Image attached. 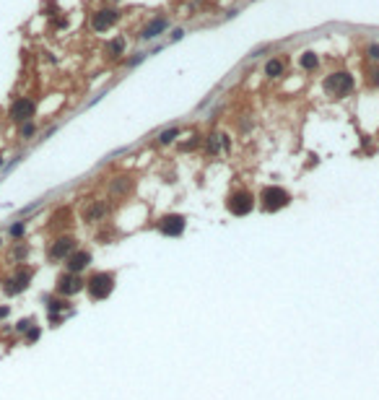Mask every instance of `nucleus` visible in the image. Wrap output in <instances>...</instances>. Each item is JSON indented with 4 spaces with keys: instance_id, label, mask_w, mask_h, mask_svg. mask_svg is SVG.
Returning a JSON list of instances; mask_svg holds the SVG:
<instances>
[{
    "instance_id": "nucleus-35",
    "label": "nucleus",
    "mask_w": 379,
    "mask_h": 400,
    "mask_svg": "<svg viewBox=\"0 0 379 400\" xmlns=\"http://www.w3.org/2000/svg\"><path fill=\"white\" fill-rule=\"evenodd\" d=\"M0 250H3V234H0Z\"/></svg>"
},
{
    "instance_id": "nucleus-29",
    "label": "nucleus",
    "mask_w": 379,
    "mask_h": 400,
    "mask_svg": "<svg viewBox=\"0 0 379 400\" xmlns=\"http://www.w3.org/2000/svg\"><path fill=\"white\" fill-rule=\"evenodd\" d=\"M47 317H50L52 328H57V325H63V322H65V314H47Z\"/></svg>"
},
{
    "instance_id": "nucleus-5",
    "label": "nucleus",
    "mask_w": 379,
    "mask_h": 400,
    "mask_svg": "<svg viewBox=\"0 0 379 400\" xmlns=\"http://www.w3.org/2000/svg\"><path fill=\"white\" fill-rule=\"evenodd\" d=\"M75 250H78V239H75L73 234H57L47 247V258L52 262H65Z\"/></svg>"
},
{
    "instance_id": "nucleus-16",
    "label": "nucleus",
    "mask_w": 379,
    "mask_h": 400,
    "mask_svg": "<svg viewBox=\"0 0 379 400\" xmlns=\"http://www.w3.org/2000/svg\"><path fill=\"white\" fill-rule=\"evenodd\" d=\"M0 289H3V294H5V296H11V299H13V296H18V294H24L21 283H18L13 276H5L3 281H0Z\"/></svg>"
},
{
    "instance_id": "nucleus-12",
    "label": "nucleus",
    "mask_w": 379,
    "mask_h": 400,
    "mask_svg": "<svg viewBox=\"0 0 379 400\" xmlns=\"http://www.w3.org/2000/svg\"><path fill=\"white\" fill-rule=\"evenodd\" d=\"M42 301H44V307H47V314H68L70 307H73L70 299L57 296V294H44Z\"/></svg>"
},
{
    "instance_id": "nucleus-30",
    "label": "nucleus",
    "mask_w": 379,
    "mask_h": 400,
    "mask_svg": "<svg viewBox=\"0 0 379 400\" xmlns=\"http://www.w3.org/2000/svg\"><path fill=\"white\" fill-rule=\"evenodd\" d=\"M143 57H146V52H138V55H133L130 60H125V65H127V68H133V65H138Z\"/></svg>"
},
{
    "instance_id": "nucleus-15",
    "label": "nucleus",
    "mask_w": 379,
    "mask_h": 400,
    "mask_svg": "<svg viewBox=\"0 0 379 400\" xmlns=\"http://www.w3.org/2000/svg\"><path fill=\"white\" fill-rule=\"evenodd\" d=\"M34 276H36V268L34 265H29V262H21V265H16V273H13V278L21 283V289H29L32 286V281H34Z\"/></svg>"
},
{
    "instance_id": "nucleus-7",
    "label": "nucleus",
    "mask_w": 379,
    "mask_h": 400,
    "mask_svg": "<svg viewBox=\"0 0 379 400\" xmlns=\"http://www.w3.org/2000/svg\"><path fill=\"white\" fill-rule=\"evenodd\" d=\"M36 115V102L32 99V96H18V99H13L11 109H8V117L13 120V122H29Z\"/></svg>"
},
{
    "instance_id": "nucleus-34",
    "label": "nucleus",
    "mask_w": 379,
    "mask_h": 400,
    "mask_svg": "<svg viewBox=\"0 0 379 400\" xmlns=\"http://www.w3.org/2000/svg\"><path fill=\"white\" fill-rule=\"evenodd\" d=\"M5 167V158H3V154H0V169H3Z\"/></svg>"
},
{
    "instance_id": "nucleus-8",
    "label": "nucleus",
    "mask_w": 379,
    "mask_h": 400,
    "mask_svg": "<svg viewBox=\"0 0 379 400\" xmlns=\"http://www.w3.org/2000/svg\"><path fill=\"white\" fill-rule=\"evenodd\" d=\"M156 229L161 231L164 237H182L185 229H187V218L182 213H166V216L158 218Z\"/></svg>"
},
{
    "instance_id": "nucleus-14",
    "label": "nucleus",
    "mask_w": 379,
    "mask_h": 400,
    "mask_svg": "<svg viewBox=\"0 0 379 400\" xmlns=\"http://www.w3.org/2000/svg\"><path fill=\"white\" fill-rule=\"evenodd\" d=\"M130 190H133V179L130 177H115L109 182V187H107L109 198H115V200L127 198V192H130Z\"/></svg>"
},
{
    "instance_id": "nucleus-19",
    "label": "nucleus",
    "mask_w": 379,
    "mask_h": 400,
    "mask_svg": "<svg viewBox=\"0 0 379 400\" xmlns=\"http://www.w3.org/2000/svg\"><path fill=\"white\" fill-rule=\"evenodd\" d=\"M265 75H268V78H278V75H283V60L270 57L268 63H265Z\"/></svg>"
},
{
    "instance_id": "nucleus-31",
    "label": "nucleus",
    "mask_w": 379,
    "mask_h": 400,
    "mask_svg": "<svg viewBox=\"0 0 379 400\" xmlns=\"http://www.w3.org/2000/svg\"><path fill=\"white\" fill-rule=\"evenodd\" d=\"M200 143V138L198 135H192V140H187V143H182V151H190V148H195Z\"/></svg>"
},
{
    "instance_id": "nucleus-4",
    "label": "nucleus",
    "mask_w": 379,
    "mask_h": 400,
    "mask_svg": "<svg viewBox=\"0 0 379 400\" xmlns=\"http://www.w3.org/2000/svg\"><path fill=\"white\" fill-rule=\"evenodd\" d=\"M257 206V198L252 190H247V187H239V190H234L229 195V200H226V210H229L231 216H249Z\"/></svg>"
},
{
    "instance_id": "nucleus-25",
    "label": "nucleus",
    "mask_w": 379,
    "mask_h": 400,
    "mask_svg": "<svg viewBox=\"0 0 379 400\" xmlns=\"http://www.w3.org/2000/svg\"><path fill=\"white\" fill-rule=\"evenodd\" d=\"M32 325H34V317H24V320H18V322H16L13 333H16V335H24V333H26V330L32 328Z\"/></svg>"
},
{
    "instance_id": "nucleus-3",
    "label": "nucleus",
    "mask_w": 379,
    "mask_h": 400,
    "mask_svg": "<svg viewBox=\"0 0 379 400\" xmlns=\"http://www.w3.org/2000/svg\"><path fill=\"white\" fill-rule=\"evenodd\" d=\"M353 86H356L353 75L345 73V70H335V73H330L327 78L322 81L325 94H327V96H335V99H343V96H348V94L353 91Z\"/></svg>"
},
{
    "instance_id": "nucleus-24",
    "label": "nucleus",
    "mask_w": 379,
    "mask_h": 400,
    "mask_svg": "<svg viewBox=\"0 0 379 400\" xmlns=\"http://www.w3.org/2000/svg\"><path fill=\"white\" fill-rule=\"evenodd\" d=\"M179 133H182L179 127H169V130H164L161 135H158V143H161V146H166V143H174Z\"/></svg>"
},
{
    "instance_id": "nucleus-21",
    "label": "nucleus",
    "mask_w": 379,
    "mask_h": 400,
    "mask_svg": "<svg viewBox=\"0 0 379 400\" xmlns=\"http://www.w3.org/2000/svg\"><path fill=\"white\" fill-rule=\"evenodd\" d=\"M8 237L16 239V242H21V239L26 237V221H13L8 226Z\"/></svg>"
},
{
    "instance_id": "nucleus-22",
    "label": "nucleus",
    "mask_w": 379,
    "mask_h": 400,
    "mask_svg": "<svg viewBox=\"0 0 379 400\" xmlns=\"http://www.w3.org/2000/svg\"><path fill=\"white\" fill-rule=\"evenodd\" d=\"M34 135H36L34 120H29V122H21V125H18V138H21V140H29V138H34Z\"/></svg>"
},
{
    "instance_id": "nucleus-26",
    "label": "nucleus",
    "mask_w": 379,
    "mask_h": 400,
    "mask_svg": "<svg viewBox=\"0 0 379 400\" xmlns=\"http://www.w3.org/2000/svg\"><path fill=\"white\" fill-rule=\"evenodd\" d=\"M206 148H208V154H218V148H221V135H208Z\"/></svg>"
},
{
    "instance_id": "nucleus-2",
    "label": "nucleus",
    "mask_w": 379,
    "mask_h": 400,
    "mask_svg": "<svg viewBox=\"0 0 379 400\" xmlns=\"http://www.w3.org/2000/svg\"><path fill=\"white\" fill-rule=\"evenodd\" d=\"M291 192L289 190H283V187H278V185H268V187H262V192H260V206L265 213H278V210H283L286 206H291Z\"/></svg>"
},
{
    "instance_id": "nucleus-32",
    "label": "nucleus",
    "mask_w": 379,
    "mask_h": 400,
    "mask_svg": "<svg viewBox=\"0 0 379 400\" xmlns=\"http://www.w3.org/2000/svg\"><path fill=\"white\" fill-rule=\"evenodd\" d=\"M8 314H11V307L8 304H0V322L8 320Z\"/></svg>"
},
{
    "instance_id": "nucleus-11",
    "label": "nucleus",
    "mask_w": 379,
    "mask_h": 400,
    "mask_svg": "<svg viewBox=\"0 0 379 400\" xmlns=\"http://www.w3.org/2000/svg\"><path fill=\"white\" fill-rule=\"evenodd\" d=\"M88 265H91V252H88V250H75L70 258L65 260V270H70V273H78V276L86 273Z\"/></svg>"
},
{
    "instance_id": "nucleus-6",
    "label": "nucleus",
    "mask_w": 379,
    "mask_h": 400,
    "mask_svg": "<svg viewBox=\"0 0 379 400\" xmlns=\"http://www.w3.org/2000/svg\"><path fill=\"white\" fill-rule=\"evenodd\" d=\"M81 291H86V278H83V276L70 273V270H63V273L57 276V281H55V294H57V296L70 299V296H75V294H81Z\"/></svg>"
},
{
    "instance_id": "nucleus-28",
    "label": "nucleus",
    "mask_w": 379,
    "mask_h": 400,
    "mask_svg": "<svg viewBox=\"0 0 379 400\" xmlns=\"http://www.w3.org/2000/svg\"><path fill=\"white\" fill-rule=\"evenodd\" d=\"M366 57L371 63H379V44H369L366 47Z\"/></svg>"
},
{
    "instance_id": "nucleus-27",
    "label": "nucleus",
    "mask_w": 379,
    "mask_h": 400,
    "mask_svg": "<svg viewBox=\"0 0 379 400\" xmlns=\"http://www.w3.org/2000/svg\"><path fill=\"white\" fill-rule=\"evenodd\" d=\"M369 84L374 88H379V63L374 68H369Z\"/></svg>"
},
{
    "instance_id": "nucleus-1",
    "label": "nucleus",
    "mask_w": 379,
    "mask_h": 400,
    "mask_svg": "<svg viewBox=\"0 0 379 400\" xmlns=\"http://www.w3.org/2000/svg\"><path fill=\"white\" fill-rule=\"evenodd\" d=\"M117 286V276L112 270H94V273L86 276V294L91 301H104L112 296Z\"/></svg>"
},
{
    "instance_id": "nucleus-10",
    "label": "nucleus",
    "mask_w": 379,
    "mask_h": 400,
    "mask_svg": "<svg viewBox=\"0 0 379 400\" xmlns=\"http://www.w3.org/2000/svg\"><path fill=\"white\" fill-rule=\"evenodd\" d=\"M107 213H109V206H107L104 200H88L86 206H83V210H81L83 221H88V224L104 221V218H107Z\"/></svg>"
},
{
    "instance_id": "nucleus-17",
    "label": "nucleus",
    "mask_w": 379,
    "mask_h": 400,
    "mask_svg": "<svg viewBox=\"0 0 379 400\" xmlns=\"http://www.w3.org/2000/svg\"><path fill=\"white\" fill-rule=\"evenodd\" d=\"M299 65L304 68V70H317V65H320V57H317V52L314 50H307V52H301V57H299Z\"/></svg>"
},
{
    "instance_id": "nucleus-13",
    "label": "nucleus",
    "mask_w": 379,
    "mask_h": 400,
    "mask_svg": "<svg viewBox=\"0 0 379 400\" xmlns=\"http://www.w3.org/2000/svg\"><path fill=\"white\" fill-rule=\"evenodd\" d=\"M166 29H169V18H166V16H158V18L148 21V24L143 26V32H140V39L151 42V39H156L158 34H164Z\"/></svg>"
},
{
    "instance_id": "nucleus-20",
    "label": "nucleus",
    "mask_w": 379,
    "mask_h": 400,
    "mask_svg": "<svg viewBox=\"0 0 379 400\" xmlns=\"http://www.w3.org/2000/svg\"><path fill=\"white\" fill-rule=\"evenodd\" d=\"M26 255H29V247L24 242H16V244H13V250H11V262L21 265V262L26 260Z\"/></svg>"
},
{
    "instance_id": "nucleus-23",
    "label": "nucleus",
    "mask_w": 379,
    "mask_h": 400,
    "mask_svg": "<svg viewBox=\"0 0 379 400\" xmlns=\"http://www.w3.org/2000/svg\"><path fill=\"white\" fill-rule=\"evenodd\" d=\"M21 338H24V343H26V346H34V343L42 338V325H32V328H29Z\"/></svg>"
},
{
    "instance_id": "nucleus-33",
    "label": "nucleus",
    "mask_w": 379,
    "mask_h": 400,
    "mask_svg": "<svg viewBox=\"0 0 379 400\" xmlns=\"http://www.w3.org/2000/svg\"><path fill=\"white\" fill-rule=\"evenodd\" d=\"M182 36H185V32H182V29H174V32H172V36H169V42H179Z\"/></svg>"
},
{
    "instance_id": "nucleus-9",
    "label": "nucleus",
    "mask_w": 379,
    "mask_h": 400,
    "mask_svg": "<svg viewBox=\"0 0 379 400\" xmlns=\"http://www.w3.org/2000/svg\"><path fill=\"white\" fill-rule=\"evenodd\" d=\"M120 21V11L117 8H99L91 13V29L96 34H104L107 29H112Z\"/></svg>"
},
{
    "instance_id": "nucleus-18",
    "label": "nucleus",
    "mask_w": 379,
    "mask_h": 400,
    "mask_svg": "<svg viewBox=\"0 0 379 400\" xmlns=\"http://www.w3.org/2000/svg\"><path fill=\"white\" fill-rule=\"evenodd\" d=\"M125 47H127L125 36H115L112 42H107V55L109 57H120V55H125Z\"/></svg>"
}]
</instances>
